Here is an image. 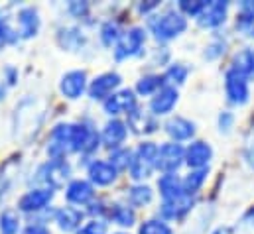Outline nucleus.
I'll list each match as a JSON object with an SVG mask.
<instances>
[{
  "label": "nucleus",
  "instance_id": "nucleus-1",
  "mask_svg": "<svg viewBox=\"0 0 254 234\" xmlns=\"http://www.w3.org/2000/svg\"><path fill=\"white\" fill-rule=\"evenodd\" d=\"M148 26L152 30V34L156 36V40L160 42H168V40H174L178 38L180 34L186 32L188 28V20L182 12H176V10H168L160 16H152L148 20Z\"/></svg>",
  "mask_w": 254,
  "mask_h": 234
},
{
  "label": "nucleus",
  "instance_id": "nucleus-2",
  "mask_svg": "<svg viewBox=\"0 0 254 234\" xmlns=\"http://www.w3.org/2000/svg\"><path fill=\"white\" fill-rule=\"evenodd\" d=\"M156 158H158V146L154 142H144L136 148L134 156H132V164H130V176L132 179L140 181L152 174V170L156 168Z\"/></svg>",
  "mask_w": 254,
  "mask_h": 234
},
{
  "label": "nucleus",
  "instance_id": "nucleus-3",
  "mask_svg": "<svg viewBox=\"0 0 254 234\" xmlns=\"http://www.w3.org/2000/svg\"><path fill=\"white\" fill-rule=\"evenodd\" d=\"M42 118H44V115L36 107V101H32V99L24 101L16 109V130H18V134L20 136H24L26 132L30 136L36 134L38 128H40V124H42Z\"/></svg>",
  "mask_w": 254,
  "mask_h": 234
},
{
  "label": "nucleus",
  "instance_id": "nucleus-4",
  "mask_svg": "<svg viewBox=\"0 0 254 234\" xmlns=\"http://www.w3.org/2000/svg\"><path fill=\"white\" fill-rule=\"evenodd\" d=\"M225 91H227V99L233 105H247L251 99V89H249V77L241 75L235 69H229L225 73Z\"/></svg>",
  "mask_w": 254,
  "mask_h": 234
},
{
  "label": "nucleus",
  "instance_id": "nucleus-5",
  "mask_svg": "<svg viewBox=\"0 0 254 234\" xmlns=\"http://www.w3.org/2000/svg\"><path fill=\"white\" fill-rule=\"evenodd\" d=\"M36 179L40 183H44L46 187L50 189H56V187H62L65 181L71 176V166L65 162V160H52L48 164H44L38 174H36Z\"/></svg>",
  "mask_w": 254,
  "mask_h": 234
},
{
  "label": "nucleus",
  "instance_id": "nucleus-6",
  "mask_svg": "<svg viewBox=\"0 0 254 234\" xmlns=\"http://www.w3.org/2000/svg\"><path fill=\"white\" fill-rule=\"evenodd\" d=\"M184 162H186V150L180 144L168 142V144L158 148L156 168L162 170L164 174H176Z\"/></svg>",
  "mask_w": 254,
  "mask_h": 234
},
{
  "label": "nucleus",
  "instance_id": "nucleus-7",
  "mask_svg": "<svg viewBox=\"0 0 254 234\" xmlns=\"http://www.w3.org/2000/svg\"><path fill=\"white\" fill-rule=\"evenodd\" d=\"M144 44H146V32L142 28H130L128 32H125L121 36V40H119V44L115 48V58L119 61L134 58V56H138L142 52Z\"/></svg>",
  "mask_w": 254,
  "mask_h": 234
},
{
  "label": "nucleus",
  "instance_id": "nucleus-8",
  "mask_svg": "<svg viewBox=\"0 0 254 234\" xmlns=\"http://www.w3.org/2000/svg\"><path fill=\"white\" fill-rule=\"evenodd\" d=\"M121 75L119 73H103V75H99V77H95L93 79V83L89 85V97L93 99V101H107V99H111L115 93V89L117 87H121Z\"/></svg>",
  "mask_w": 254,
  "mask_h": 234
},
{
  "label": "nucleus",
  "instance_id": "nucleus-9",
  "mask_svg": "<svg viewBox=\"0 0 254 234\" xmlns=\"http://www.w3.org/2000/svg\"><path fill=\"white\" fill-rule=\"evenodd\" d=\"M54 199V189L50 187H40V189H32L28 191L20 201H18V209L24 213H40L46 211L48 205Z\"/></svg>",
  "mask_w": 254,
  "mask_h": 234
},
{
  "label": "nucleus",
  "instance_id": "nucleus-10",
  "mask_svg": "<svg viewBox=\"0 0 254 234\" xmlns=\"http://www.w3.org/2000/svg\"><path fill=\"white\" fill-rule=\"evenodd\" d=\"M85 89H87V73L85 71L75 69V71H69V73H65L64 77H62L60 91L67 99H71V101L79 99L85 93Z\"/></svg>",
  "mask_w": 254,
  "mask_h": 234
},
{
  "label": "nucleus",
  "instance_id": "nucleus-11",
  "mask_svg": "<svg viewBox=\"0 0 254 234\" xmlns=\"http://www.w3.org/2000/svg\"><path fill=\"white\" fill-rule=\"evenodd\" d=\"M176 105H178V91H176V87H172V85H164V87L152 97V101H150V109H152V113H154L156 117L172 113Z\"/></svg>",
  "mask_w": 254,
  "mask_h": 234
},
{
  "label": "nucleus",
  "instance_id": "nucleus-12",
  "mask_svg": "<svg viewBox=\"0 0 254 234\" xmlns=\"http://www.w3.org/2000/svg\"><path fill=\"white\" fill-rule=\"evenodd\" d=\"M127 136H128V124H125L119 118H115V120L107 122V126L103 128L101 140H103V144L107 148L119 150V148H123V142L127 140Z\"/></svg>",
  "mask_w": 254,
  "mask_h": 234
},
{
  "label": "nucleus",
  "instance_id": "nucleus-13",
  "mask_svg": "<svg viewBox=\"0 0 254 234\" xmlns=\"http://www.w3.org/2000/svg\"><path fill=\"white\" fill-rule=\"evenodd\" d=\"M213 158V148L207 142H193L186 150V164L193 170H207Z\"/></svg>",
  "mask_w": 254,
  "mask_h": 234
},
{
  "label": "nucleus",
  "instance_id": "nucleus-14",
  "mask_svg": "<svg viewBox=\"0 0 254 234\" xmlns=\"http://www.w3.org/2000/svg\"><path fill=\"white\" fill-rule=\"evenodd\" d=\"M191 207H193V195L184 193V195H180L176 199L164 201L160 213H162L164 219H170L172 221V219H182L184 215H188L191 211Z\"/></svg>",
  "mask_w": 254,
  "mask_h": 234
},
{
  "label": "nucleus",
  "instance_id": "nucleus-15",
  "mask_svg": "<svg viewBox=\"0 0 254 234\" xmlns=\"http://www.w3.org/2000/svg\"><path fill=\"white\" fill-rule=\"evenodd\" d=\"M136 109V97H134V91L125 89L121 93H115L111 99L105 101V111L109 115H121V113H127L130 115L132 111Z\"/></svg>",
  "mask_w": 254,
  "mask_h": 234
},
{
  "label": "nucleus",
  "instance_id": "nucleus-16",
  "mask_svg": "<svg viewBox=\"0 0 254 234\" xmlns=\"http://www.w3.org/2000/svg\"><path fill=\"white\" fill-rule=\"evenodd\" d=\"M65 195H67V201H69V203L87 205V203L93 201L95 189H93V185H91L89 181H85V179H73V181L67 185Z\"/></svg>",
  "mask_w": 254,
  "mask_h": 234
},
{
  "label": "nucleus",
  "instance_id": "nucleus-17",
  "mask_svg": "<svg viewBox=\"0 0 254 234\" xmlns=\"http://www.w3.org/2000/svg\"><path fill=\"white\" fill-rule=\"evenodd\" d=\"M229 2H209L205 12L199 16V24L203 28H217L227 20Z\"/></svg>",
  "mask_w": 254,
  "mask_h": 234
},
{
  "label": "nucleus",
  "instance_id": "nucleus-18",
  "mask_svg": "<svg viewBox=\"0 0 254 234\" xmlns=\"http://www.w3.org/2000/svg\"><path fill=\"white\" fill-rule=\"evenodd\" d=\"M166 132H168L170 138H174L176 142L191 140L193 134H195V124L184 117H174L166 122Z\"/></svg>",
  "mask_w": 254,
  "mask_h": 234
},
{
  "label": "nucleus",
  "instance_id": "nucleus-19",
  "mask_svg": "<svg viewBox=\"0 0 254 234\" xmlns=\"http://www.w3.org/2000/svg\"><path fill=\"white\" fill-rule=\"evenodd\" d=\"M117 168L111 164V162H93L91 166H89V179L93 181V183H97V185H101V187H105V185H111L115 179H117Z\"/></svg>",
  "mask_w": 254,
  "mask_h": 234
},
{
  "label": "nucleus",
  "instance_id": "nucleus-20",
  "mask_svg": "<svg viewBox=\"0 0 254 234\" xmlns=\"http://www.w3.org/2000/svg\"><path fill=\"white\" fill-rule=\"evenodd\" d=\"M18 24H20V36L22 38H32L40 30V18L36 8H22L18 14Z\"/></svg>",
  "mask_w": 254,
  "mask_h": 234
},
{
  "label": "nucleus",
  "instance_id": "nucleus-21",
  "mask_svg": "<svg viewBox=\"0 0 254 234\" xmlns=\"http://www.w3.org/2000/svg\"><path fill=\"white\" fill-rule=\"evenodd\" d=\"M158 187H160V193H162L164 201L176 199V197H180V195L186 193L184 179H180L176 174H164V176L160 177V181H158Z\"/></svg>",
  "mask_w": 254,
  "mask_h": 234
},
{
  "label": "nucleus",
  "instance_id": "nucleus-22",
  "mask_svg": "<svg viewBox=\"0 0 254 234\" xmlns=\"http://www.w3.org/2000/svg\"><path fill=\"white\" fill-rule=\"evenodd\" d=\"M81 221H83V213L75 207H64V209L56 211V223L60 225V229L64 233H71V231L79 229Z\"/></svg>",
  "mask_w": 254,
  "mask_h": 234
},
{
  "label": "nucleus",
  "instance_id": "nucleus-23",
  "mask_svg": "<svg viewBox=\"0 0 254 234\" xmlns=\"http://www.w3.org/2000/svg\"><path fill=\"white\" fill-rule=\"evenodd\" d=\"M109 217H111L117 225H121V227H132V225H134V219H136L134 209L128 207V205H113V207L109 209Z\"/></svg>",
  "mask_w": 254,
  "mask_h": 234
},
{
  "label": "nucleus",
  "instance_id": "nucleus-24",
  "mask_svg": "<svg viewBox=\"0 0 254 234\" xmlns=\"http://www.w3.org/2000/svg\"><path fill=\"white\" fill-rule=\"evenodd\" d=\"M152 189L148 185H134L128 189V203L132 207H144L152 201Z\"/></svg>",
  "mask_w": 254,
  "mask_h": 234
},
{
  "label": "nucleus",
  "instance_id": "nucleus-25",
  "mask_svg": "<svg viewBox=\"0 0 254 234\" xmlns=\"http://www.w3.org/2000/svg\"><path fill=\"white\" fill-rule=\"evenodd\" d=\"M164 85H166V83H164V77H160V75H146V77H142V79L138 81L136 91H138L142 97H144V95H156Z\"/></svg>",
  "mask_w": 254,
  "mask_h": 234
},
{
  "label": "nucleus",
  "instance_id": "nucleus-26",
  "mask_svg": "<svg viewBox=\"0 0 254 234\" xmlns=\"http://www.w3.org/2000/svg\"><path fill=\"white\" fill-rule=\"evenodd\" d=\"M20 229V217L14 209H6L0 215V231L2 234H16Z\"/></svg>",
  "mask_w": 254,
  "mask_h": 234
},
{
  "label": "nucleus",
  "instance_id": "nucleus-27",
  "mask_svg": "<svg viewBox=\"0 0 254 234\" xmlns=\"http://www.w3.org/2000/svg\"><path fill=\"white\" fill-rule=\"evenodd\" d=\"M205 179H207V170H195L193 174L184 179V189H186V193H197L199 191V187L205 183Z\"/></svg>",
  "mask_w": 254,
  "mask_h": 234
},
{
  "label": "nucleus",
  "instance_id": "nucleus-28",
  "mask_svg": "<svg viewBox=\"0 0 254 234\" xmlns=\"http://www.w3.org/2000/svg\"><path fill=\"white\" fill-rule=\"evenodd\" d=\"M132 152L127 150V148H119V150H113V154H111V164L117 168V172H121V170H128L130 168V164H132Z\"/></svg>",
  "mask_w": 254,
  "mask_h": 234
},
{
  "label": "nucleus",
  "instance_id": "nucleus-29",
  "mask_svg": "<svg viewBox=\"0 0 254 234\" xmlns=\"http://www.w3.org/2000/svg\"><path fill=\"white\" fill-rule=\"evenodd\" d=\"M60 42H62L64 48L75 50V48H79L83 44V36L75 28H65V30H62V34H60Z\"/></svg>",
  "mask_w": 254,
  "mask_h": 234
},
{
  "label": "nucleus",
  "instance_id": "nucleus-30",
  "mask_svg": "<svg viewBox=\"0 0 254 234\" xmlns=\"http://www.w3.org/2000/svg\"><path fill=\"white\" fill-rule=\"evenodd\" d=\"M121 36H123V34H121V30H119V26H117L115 22H107V24H103V28H101V40H103L105 46L119 44Z\"/></svg>",
  "mask_w": 254,
  "mask_h": 234
},
{
  "label": "nucleus",
  "instance_id": "nucleus-31",
  "mask_svg": "<svg viewBox=\"0 0 254 234\" xmlns=\"http://www.w3.org/2000/svg\"><path fill=\"white\" fill-rule=\"evenodd\" d=\"M140 234H174L170 225L164 221H146L140 227Z\"/></svg>",
  "mask_w": 254,
  "mask_h": 234
},
{
  "label": "nucleus",
  "instance_id": "nucleus-32",
  "mask_svg": "<svg viewBox=\"0 0 254 234\" xmlns=\"http://www.w3.org/2000/svg\"><path fill=\"white\" fill-rule=\"evenodd\" d=\"M188 73H190V71H188L186 65H182V63H174V65H170V69L166 71V79L172 81V83L182 85V83H186Z\"/></svg>",
  "mask_w": 254,
  "mask_h": 234
},
{
  "label": "nucleus",
  "instance_id": "nucleus-33",
  "mask_svg": "<svg viewBox=\"0 0 254 234\" xmlns=\"http://www.w3.org/2000/svg\"><path fill=\"white\" fill-rule=\"evenodd\" d=\"M207 6H209V2H203V0H197V2L184 0V2H180V10L184 14H188V16H201Z\"/></svg>",
  "mask_w": 254,
  "mask_h": 234
},
{
  "label": "nucleus",
  "instance_id": "nucleus-34",
  "mask_svg": "<svg viewBox=\"0 0 254 234\" xmlns=\"http://www.w3.org/2000/svg\"><path fill=\"white\" fill-rule=\"evenodd\" d=\"M77 234H107V223L101 219H95V221L87 223Z\"/></svg>",
  "mask_w": 254,
  "mask_h": 234
},
{
  "label": "nucleus",
  "instance_id": "nucleus-35",
  "mask_svg": "<svg viewBox=\"0 0 254 234\" xmlns=\"http://www.w3.org/2000/svg\"><path fill=\"white\" fill-rule=\"evenodd\" d=\"M16 36H18V34H14V32L8 28V24H6L4 20H0V50H2V46H4V44L14 42V40H16Z\"/></svg>",
  "mask_w": 254,
  "mask_h": 234
},
{
  "label": "nucleus",
  "instance_id": "nucleus-36",
  "mask_svg": "<svg viewBox=\"0 0 254 234\" xmlns=\"http://www.w3.org/2000/svg\"><path fill=\"white\" fill-rule=\"evenodd\" d=\"M223 52H225V44H223V42H213V44L207 48V52H205V58H207V59H215V58H219Z\"/></svg>",
  "mask_w": 254,
  "mask_h": 234
},
{
  "label": "nucleus",
  "instance_id": "nucleus-37",
  "mask_svg": "<svg viewBox=\"0 0 254 234\" xmlns=\"http://www.w3.org/2000/svg\"><path fill=\"white\" fill-rule=\"evenodd\" d=\"M233 122H235V117L231 113H221V117H219V128H221V132H229L233 128Z\"/></svg>",
  "mask_w": 254,
  "mask_h": 234
},
{
  "label": "nucleus",
  "instance_id": "nucleus-38",
  "mask_svg": "<svg viewBox=\"0 0 254 234\" xmlns=\"http://www.w3.org/2000/svg\"><path fill=\"white\" fill-rule=\"evenodd\" d=\"M69 12H71L73 16H77V18H81V16H85V14L89 12V6H87L85 2H71V4H69Z\"/></svg>",
  "mask_w": 254,
  "mask_h": 234
},
{
  "label": "nucleus",
  "instance_id": "nucleus-39",
  "mask_svg": "<svg viewBox=\"0 0 254 234\" xmlns=\"http://www.w3.org/2000/svg\"><path fill=\"white\" fill-rule=\"evenodd\" d=\"M245 158H247V162L254 168V130H253V134H251V138H249V142H247Z\"/></svg>",
  "mask_w": 254,
  "mask_h": 234
},
{
  "label": "nucleus",
  "instance_id": "nucleus-40",
  "mask_svg": "<svg viewBox=\"0 0 254 234\" xmlns=\"http://www.w3.org/2000/svg\"><path fill=\"white\" fill-rule=\"evenodd\" d=\"M22 234H50V231L44 225H30Z\"/></svg>",
  "mask_w": 254,
  "mask_h": 234
},
{
  "label": "nucleus",
  "instance_id": "nucleus-41",
  "mask_svg": "<svg viewBox=\"0 0 254 234\" xmlns=\"http://www.w3.org/2000/svg\"><path fill=\"white\" fill-rule=\"evenodd\" d=\"M6 81H8V85H14L16 83V79H18V71L14 69V67H6Z\"/></svg>",
  "mask_w": 254,
  "mask_h": 234
},
{
  "label": "nucleus",
  "instance_id": "nucleus-42",
  "mask_svg": "<svg viewBox=\"0 0 254 234\" xmlns=\"http://www.w3.org/2000/svg\"><path fill=\"white\" fill-rule=\"evenodd\" d=\"M8 187H10V183H8V179L6 176H0V199L8 193Z\"/></svg>",
  "mask_w": 254,
  "mask_h": 234
},
{
  "label": "nucleus",
  "instance_id": "nucleus-43",
  "mask_svg": "<svg viewBox=\"0 0 254 234\" xmlns=\"http://www.w3.org/2000/svg\"><path fill=\"white\" fill-rule=\"evenodd\" d=\"M154 8H158V2H150V4H140V6H138V10H140L142 14H148V12L154 10Z\"/></svg>",
  "mask_w": 254,
  "mask_h": 234
},
{
  "label": "nucleus",
  "instance_id": "nucleus-44",
  "mask_svg": "<svg viewBox=\"0 0 254 234\" xmlns=\"http://www.w3.org/2000/svg\"><path fill=\"white\" fill-rule=\"evenodd\" d=\"M213 234H227V231H225V229H217Z\"/></svg>",
  "mask_w": 254,
  "mask_h": 234
}]
</instances>
